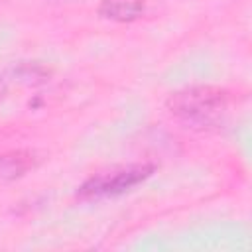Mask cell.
Masks as SVG:
<instances>
[{"instance_id":"obj_1","label":"cell","mask_w":252,"mask_h":252,"mask_svg":"<svg viewBox=\"0 0 252 252\" xmlns=\"http://www.w3.org/2000/svg\"><path fill=\"white\" fill-rule=\"evenodd\" d=\"M230 94L224 89L211 85L185 87L171 93L165 100L167 110L189 126H215L228 108Z\"/></svg>"},{"instance_id":"obj_2","label":"cell","mask_w":252,"mask_h":252,"mask_svg":"<svg viewBox=\"0 0 252 252\" xmlns=\"http://www.w3.org/2000/svg\"><path fill=\"white\" fill-rule=\"evenodd\" d=\"M154 169L156 167L152 163H130L94 173L79 187L77 197L81 201H96V199L122 195L134 189L136 185H140L142 181H146L154 173Z\"/></svg>"},{"instance_id":"obj_3","label":"cell","mask_w":252,"mask_h":252,"mask_svg":"<svg viewBox=\"0 0 252 252\" xmlns=\"http://www.w3.org/2000/svg\"><path fill=\"white\" fill-rule=\"evenodd\" d=\"M41 158L33 150H14L0 156V181H12L39 165Z\"/></svg>"},{"instance_id":"obj_4","label":"cell","mask_w":252,"mask_h":252,"mask_svg":"<svg viewBox=\"0 0 252 252\" xmlns=\"http://www.w3.org/2000/svg\"><path fill=\"white\" fill-rule=\"evenodd\" d=\"M49 77V71L39 63H20L4 73H0V100L8 94V89L14 83L22 85H37Z\"/></svg>"},{"instance_id":"obj_5","label":"cell","mask_w":252,"mask_h":252,"mask_svg":"<svg viewBox=\"0 0 252 252\" xmlns=\"http://www.w3.org/2000/svg\"><path fill=\"white\" fill-rule=\"evenodd\" d=\"M146 12V0H102L98 6V16L112 22H134Z\"/></svg>"}]
</instances>
